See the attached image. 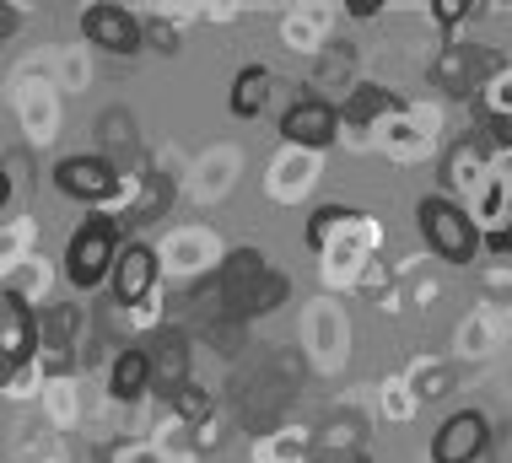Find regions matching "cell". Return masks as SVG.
I'll return each mask as SVG.
<instances>
[{"label": "cell", "instance_id": "1", "mask_svg": "<svg viewBox=\"0 0 512 463\" xmlns=\"http://www.w3.org/2000/svg\"><path fill=\"white\" fill-rule=\"evenodd\" d=\"M415 221H421V237L432 243V254L442 264H469L480 248H486L480 221L469 216L464 205H453L448 194H426V200L415 205Z\"/></svg>", "mask_w": 512, "mask_h": 463}, {"label": "cell", "instance_id": "2", "mask_svg": "<svg viewBox=\"0 0 512 463\" xmlns=\"http://www.w3.org/2000/svg\"><path fill=\"white\" fill-rule=\"evenodd\" d=\"M119 221L114 216H87L81 227L71 232L65 243V280L76 291H92L103 280H114V264H119Z\"/></svg>", "mask_w": 512, "mask_h": 463}, {"label": "cell", "instance_id": "3", "mask_svg": "<svg viewBox=\"0 0 512 463\" xmlns=\"http://www.w3.org/2000/svg\"><path fill=\"white\" fill-rule=\"evenodd\" d=\"M496 76H502V54L486 44H448L432 65V87L459 97V103L464 97H480L486 81H496Z\"/></svg>", "mask_w": 512, "mask_h": 463}, {"label": "cell", "instance_id": "4", "mask_svg": "<svg viewBox=\"0 0 512 463\" xmlns=\"http://www.w3.org/2000/svg\"><path fill=\"white\" fill-rule=\"evenodd\" d=\"M270 264L259 248H232L227 264H221V297H227V307L238 318H254L259 313V297H265V286H270Z\"/></svg>", "mask_w": 512, "mask_h": 463}, {"label": "cell", "instance_id": "5", "mask_svg": "<svg viewBox=\"0 0 512 463\" xmlns=\"http://www.w3.org/2000/svg\"><path fill=\"white\" fill-rule=\"evenodd\" d=\"M54 189L76 205H108L119 194V167L108 157H65L54 167Z\"/></svg>", "mask_w": 512, "mask_h": 463}, {"label": "cell", "instance_id": "6", "mask_svg": "<svg viewBox=\"0 0 512 463\" xmlns=\"http://www.w3.org/2000/svg\"><path fill=\"white\" fill-rule=\"evenodd\" d=\"M340 124H345V119H340L335 103H324V97H297V103L281 114V135H286V146L324 151V146H335Z\"/></svg>", "mask_w": 512, "mask_h": 463}, {"label": "cell", "instance_id": "7", "mask_svg": "<svg viewBox=\"0 0 512 463\" xmlns=\"http://www.w3.org/2000/svg\"><path fill=\"white\" fill-rule=\"evenodd\" d=\"M81 33H87V44L103 49V54H135V49H141V38H146V22L135 17V11L98 0V6L81 11Z\"/></svg>", "mask_w": 512, "mask_h": 463}, {"label": "cell", "instance_id": "8", "mask_svg": "<svg viewBox=\"0 0 512 463\" xmlns=\"http://www.w3.org/2000/svg\"><path fill=\"white\" fill-rule=\"evenodd\" d=\"M491 447V426L480 410H459L442 420V431L432 437V463H475Z\"/></svg>", "mask_w": 512, "mask_h": 463}, {"label": "cell", "instance_id": "9", "mask_svg": "<svg viewBox=\"0 0 512 463\" xmlns=\"http://www.w3.org/2000/svg\"><path fill=\"white\" fill-rule=\"evenodd\" d=\"M33 350H38V318H33V307H27L22 291L6 286V297H0V356L17 372Z\"/></svg>", "mask_w": 512, "mask_h": 463}, {"label": "cell", "instance_id": "10", "mask_svg": "<svg viewBox=\"0 0 512 463\" xmlns=\"http://www.w3.org/2000/svg\"><path fill=\"white\" fill-rule=\"evenodd\" d=\"M108 286H114L119 307H141L151 297V286H157V254H151L146 243H124V254H119Z\"/></svg>", "mask_w": 512, "mask_h": 463}, {"label": "cell", "instance_id": "11", "mask_svg": "<svg viewBox=\"0 0 512 463\" xmlns=\"http://www.w3.org/2000/svg\"><path fill=\"white\" fill-rule=\"evenodd\" d=\"M151 383H157V372H151V350L146 345H124L114 372H108V394H114L119 404H135Z\"/></svg>", "mask_w": 512, "mask_h": 463}, {"label": "cell", "instance_id": "12", "mask_svg": "<svg viewBox=\"0 0 512 463\" xmlns=\"http://www.w3.org/2000/svg\"><path fill=\"white\" fill-rule=\"evenodd\" d=\"M151 350V372H157V383H162V394H178V388H189L184 383V367H189V350H184V334L178 329H162L157 340L146 345Z\"/></svg>", "mask_w": 512, "mask_h": 463}, {"label": "cell", "instance_id": "13", "mask_svg": "<svg viewBox=\"0 0 512 463\" xmlns=\"http://www.w3.org/2000/svg\"><path fill=\"white\" fill-rule=\"evenodd\" d=\"M270 103V70L265 65H243L232 76V114L238 119H259Z\"/></svg>", "mask_w": 512, "mask_h": 463}, {"label": "cell", "instance_id": "14", "mask_svg": "<svg viewBox=\"0 0 512 463\" xmlns=\"http://www.w3.org/2000/svg\"><path fill=\"white\" fill-rule=\"evenodd\" d=\"M394 108H399V92H389V87H356L351 97H345L340 119L345 124H372V119L394 114Z\"/></svg>", "mask_w": 512, "mask_h": 463}, {"label": "cell", "instance_id": "15", "mask_svg": "<svg viewBox=\"0 0 512 463\" xmlns=\"http://www.w3.org/2000/svg\"><path fill=\"white\" fill-rule=\"evenodd\" d=\"M480 167H486V140H464V146H453L448 151V167H442V184L448 189H469V184H480Z\"/></svg>", "mask_w": 512, "mask_h": 463}, {"label": "cell", "instance_id": "16", "mask_svg": "<svg viewBox=\"0 0 512 463\" xmlns=\"http://www.w3.org/2000/svg\"><path fill=\"white\" fill-rule=\"evenodd\" d=\"M345 221H356V210H351V205H318V210H313V221H308V243H313V248H324V243H329V232L345 227Z\"/></svg>", "mask_w": 512, "mask_h": 463}, {"label": "cell", "instance_id": "17", "mask_svg": "<svg viewBox=\"0 0 512 463\" xmlns=\"http://www.w3.org/2000/svg\"><path fill=\"white\" fill-rule=\"evenodd\" d=\"M173 404H178V410H184L189 420H205V415H211V399H205L200 388H178V394H173Z\"/></svg>", "mask_w": 512, "mask_h": 463}, {"label": "cell", "instance_id": "18", "mask_svg": "<svg viewBox=\"0 0 512 463\" xmlns=\"http://www.w3.org/2000/svg\"><path fill=\"white\" fill-rule=\"evenodd\" d=\"M432 17H437V27H448V33H453V27L469 17V6H464V0H432Z\"/></svg>", "mask_w": 512, "mask_h": 463}, {"label": "cell", "instance_id": "19", "mask_svg": "<svg viewBox=\"0 0 512 463\" xmlns=\"http://www.w3.org/2000/svg\"><path fill=\"white\" fill-rule=\"evenodd\" d=\"M486 248H491V254H512V227H502V232H486Z\"/></svg>", "mask_w": 512, "mask_h": 463}, {"label": "cell", "instance_id": "20", "mask_svg": "<svg viewBox=\"0 0 512 463\" xmlns=\"http://www.w3.org/2000/svg\"><path fill=\"white\" fill-rule=\"evenodd\" d=\"M345 11L351 17H378V0H345Z\"/></svg>", "mask_w": 512, "mask_h": 463}, {"label": "cell", "instance_id": "21", "mask_svg": "<svg viewBox=\"0 0 512 463\" xmlns=\"http://www.w3.org/2000/svg\"><path fill=\"white\" fill-rule=\"evenodd\" d=\"M340 463H372V458H362V453H351V458H340Z\"/></svg>", "mask_w": 512, "mask_h": 463}]
</instances>
